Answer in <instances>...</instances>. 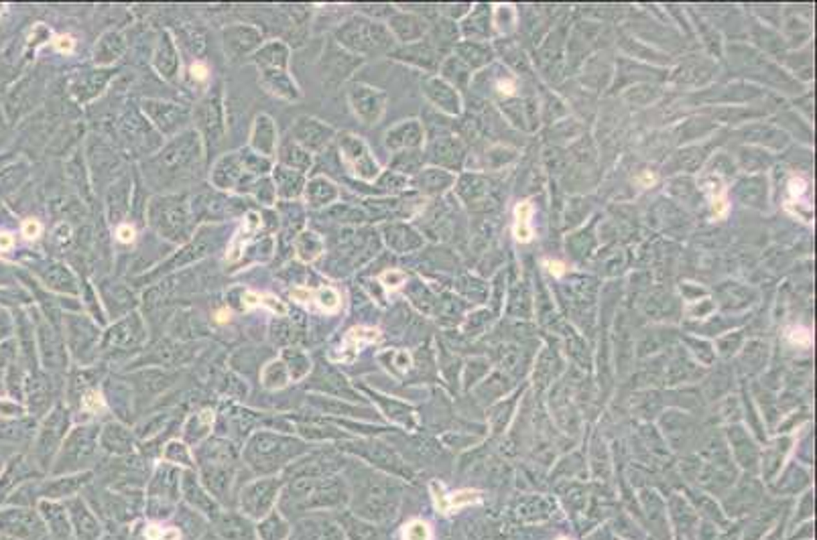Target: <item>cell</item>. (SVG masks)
<instances>
[{
    "label": "cell",
    "mask_w": 817,
    "mask_h": 540,
    "mask_svg": "<svg viewBox=\"0 0 817 540\" xmlns=\"http://www.w3.org/2000/svg\"><path fill=\"white\" fill-rule=\"evenodd\" d=\"M333 128L330 124L322 122L319 118H311V116H301L293 122L291 130H289V138L295 141L299 147L305 150L313 152H322L326 149L333 138Z\"/></svg>",
    "instance_id": "13"
},
{
    "label": "cell",
    "mask_w": 817,
    "mask_h": 540,
    "mask_svg": "<svg viewBox=\"0 0 817 540\" xmlns=\"http://www.w3.org/2000/svg\"><path fill=\"white\" fill-rule=\"evenodd\" d=\"M147 219L152 230L173 244H187L195 234V219L187 193L155 195L147 204Z\"/></svg>",
    "instance_id": "2"
},
{
    "label": "cell",
    "mask_w": 817,
    "mask_h": 540,
    "mask_svg": "<svg viewBox=\"0 0 817 540\" xmlns=\"http://www.w3.org/2000/svg\"><path fill=\"white\" fill-rule=\"evenodd\" d=\"M0 415H2V417H15V415H21V408L15 406V404H8V402L0 400Z\"/></svg>",
    "instance_id": "60"
},
{
    "label": "cell",
    "mask_w": 817,
    "mask_h": 540,
    "mask_svg": "<svg viewBox=\"0 0 817 540\" xmlns=\"http://www.w3.org/2000/svg\"><path fill=\"white\" fill-rule=\"evenodd\" d=\"M202 167L204 143L195 130H185L145 163V179L151 183V187L173 189L193 183L200 177Z\"/></svg>",
    "instance_id": "1"
},
{
    "label": "cell",
    "mask_w": 817,
    "mask_h": 540,
    "mask_svg": "<svg viewBox=\"0 0 817 540\" xmlns=\"http://www.w3.org/2000/svg\"><path fill=\"white\" fill-rule=\"evenodd\" d=\"M356 65H360V60H356L346 49L337 47L335 43H330L319 60V73H322L324 86H330V88L340 86L354 71Z\"/></svg>",
    "instance_id": "14"
},
{
    "label": "cell",
    "mask_w": 817,
    "mask_h": 540,
    "mask_svg": "<svg viewBox=\"0 0 817 540\" xmlns=\"http://www.w3.org/2000/svg\"><path fill=\"white\" fill-rule=\"evenodd\" d=\"M98 449V429L96 426H78L65 439L61 453V467L65 471L82 469L91 463Z\"/></svg>",
    "instance_id": "11"
},
{
    "label": "cell",
    "mask_w": 817,
    "mask_h": 540,
    "mask_svg": "<svg viewBox=\"0 0 817 540\" xmlns=\"http://www.w3.org/2000/svg\"><path fill=\"white\" fill-rule=\"evenodd\" d=\"M315 299L319 303V307H322L324 311H328V313H335V311L340 309V305H342L340 295L333 291L332 287H322V289L315 293Z\"/></svg>",
    "instance_id": "51"
},
{
    "label": "cell",
    "mask_w": 817,
    "mask_h": 540,
    "mask_svg": "<svg viewBox=\"0 0 817 540\" xmlns=\"http://www.w3.org/2000/svg\"><path fill=\"white\" fill-rule=\"evenodd\" d=\"M531 206L520 204L515 211V234L520 242L531 240Z\"/></svg>",
    "instance_id": "47"
},
{
    "label": "cell",
    "mask_w": 817,
    "mask_h": 540,
    "mask_svg": "<svg viewBox=\"0 0 817 540\" xmlns=\"http://www.w3.org/2000/svg\"><path fill=\"white\" fill-rule=\"evenodd\" d=\"M303 197L311 210H326L337 199V187L326 177H313L305 183Z\"/></svg>",
    "instance_id": "28"
},
{
    "label": "cell",
    "mask_w": 817,
    "mask_h": 540,
    "mask_svg": "<svg viewBox=\"0 0 817 540\" xmlns=\"http://www.w3.org/2000/svg\"><path fill=\"white\" fill-rule=\"evenodd\" d=\"M557 540H570V539H565V537H559V539H557Z\"/></svg>",
    "instance_id": "64"
},
{
    "label": "cell",
    "mask_w": 817,
    "mask_h": 540,
    "mask_svg": "<svg viewBox=\"0 0 817 540\" xmlns=\"http://www.w3.org/2000/svg\"><path fill=\"white\" fill-rule=\"evenodd\" d=\"M333 41L346 49L348 53L354 55H374L391 45V35L383 25L364 19V17H352L346 23H342L335 33Z\"/></svg>",
    "instance_id": "3"
},
{
    "label": "cell",
    "mask_w": 817,
    "mask_h": 540,
    "mask_svg": "<svg viewBox=\"0 0 817 540\" xmlns=\"http://www.w3.org/2000/svg\"><path fill=\"white\" fill-rule=\"evenodd\" d=\"M12 244H15V240H12V236H10V234H6V232H0V250H10V248H12Z\"/></svg>",
    "instance_id": "63"
},
{
    "label": "cell",
    "mask_w": 817,
    "mask_h": 540,
    "mask_svg": "<svg viewBox=\"0 0 817 540\" xmlns=\"http://www.w3.org/2000/svg\"><path fill=\"white\" fill-rule=\"evenodd\" d=\"M45 285L51 287L53 291L65 293V295H78L80 293L76 274L67 267H63V264H51V269H49L47 276H45Z\"/></svg>",
    "instance_id": "35"
},
{
    "label": "cell",
    "mask_w": 817,
    "mask_h": 540,
    "mask_svg": "<svg viewBox=\"0 0 817 540\" xmlns=\"http://www.w3.org/2000/svg\"><path fill=\"white\" fill-rule=\"evenodd\" d=\"M189 208H191V215L195 219V224L202 222H224L230 217H238L246 213V206L240 197H232L224 191L218 189H197L191 197H189Z\"/></svg>",
    "instance_id": "6"
},
{
    "label": "cell",
    "mask_w": 817,
    "mask_h": 540,
    "mask_svg": "<svg viewBox=\"0 0 817 540\" xmlns=\"http://www.w3.org/2000/svg\"><path fill=\"white\" fill-rule=\"evenodd\" d=\"M191 78L193 80H197V82H206L208 80V67L204 65V63H193L191 65Z\"/></svg>",
    "instance_id": "59"
},
{
    "label": "cell",
    "mask_w": 817,
    "mask_h": 540,
    "mask_svg": "<svg viewBox=\"0 0 817 540\" xmlns=\"http://www.w3.org/2000/svg\"><path fill=\"white\" fill-rule=\"evenodd\" d=\"M220 242H222V230L218 226H213V224L202 226L195 232V236H191V240L187 242V244H183V248L175 256H171L165 264H161V269L157 270V274L173 272V270L187 267L191 262H197V260L210 256V254H213V250L220 246Z\"/></svg>",
    "instance_id": "8"
},
{
    "label": "cell",
    "mask_w": 817,
    "mask_h": 540,
    "mask_svg": "<svg viewBox=\"0 0 817 540\" xmlns=\"http://www.w3.org/2000/svg\"><path fill=\"white\" fill-rule=\"evenodd\" d=\"M263 39H265L263 30L254 25L236 23L222 29L224 53L232 63H243L244 60L252 57L263 47Z\"/></svg>",
    "instance_id": "10"
},
{
    "label": "cell",
    "mask_w": 817,
    "mask_h": 540,
    "mask_svg": "<svg viewBox=\"0 0 817 540\" xmlns=\"http://www.w3.org/2000/svg\"><path fill=\"white\" fill-rule=\"evenodd\" d=\"M383 280H385V285H387V287H393L394 289V287H396V285L403 280V274H401V272H394L393 270V272H387V274L383 276Z\"/></svg>",
    "instance_id": "61"
},
{
    "label": "cell",
    "mask_w": 817,
    "mask_h": 540,
    "mask_svg": "<svg viewBox=\"0 0 817 540\" xmlns=\"http://www.w3.org/2000/svg\"><path fill=\"white\" fill-rule=\"evenodd\" d=\"M258 82L274 98H281L285 102H299L301 100V90H299L297 82L291 78L289 71H265V73H258Z\"/></svg>",
    "instance_id": "26"
},
{
    "label": "cell",
    "mask_w": 817,
    "mask_h": 540,
    "mask_svg": "<svg viewBox=\"0 0 817 540\" xmlns=\"http://www.w3.org/2000/svg\"><path fill=\"white\" fill-rule=\"evenodd\" d=\"M261 380H263V386L269 388V390H281V388H285L287 382H289V374H287V368H285L283 360H274L271 361V363H267V366L263 368Z\"/></svg>",
    "instance_id": "40"
},
{
    "label": "cell",
    "mask_w": 817,
    "mask_h": 540,
    "mask_svg": "<svg viewBox=\"0 0 817 540\" xmlns=\"http://www.w3.org/2000/svg\"><path fill=\"white\" fill-rule=\"evenodd\" d=\"M271 335L272 341L279 343V345H293L297 341V327L291 321L279 319V321L272 323Z\"/></svg>",
    "instance_id": "45"
},
{
    "label": "cell",
    "mask_w": 817,
    "mask_h": 540,
    "mask_svg": "<svg viewBox=\"0 0 817 540\" xmlns=\"http://www.w3.org/2000/svg\"><path fill=\"white\" fill-rule=\"evenodd\" d=\"M165 459L167 461H173V463H182V465H193V461H191V455H189V449H187V445L185 443H179V441H173V443H169L167 447H165Z\"/></svg>",
    "instance_id": "50"
},
{
    "label": "cell",
    "mask_w": 817,
    "mask_h": 540,
    "mask_svg": "<svg viewBox=\"0 0 817 540\" xmlns=\"http://www.w3.org/2000/svg\"><path fill=\"white\" fill-rule=\"evenodd\" d=\"M431 496H433L435 508L441 514H452V512L462 510L466 506L480 502V492H476V489H459L454 494H446L443 485L437 481L431 483Z\"/></svg>",
    "instance_id": "25"
},
{
    "label": "cell",
    "mask_w": 817,
    "mask_h": 540,
    "mask_svg": "<svg viewBox=\"0 0 817 540\" xmlns=\"http://www.w3.org/2000/svg\"><path fill=\"white\" fill-rule=\"evenodd\" d=\"M258 532H261V537L265 540H281L287 534V526H285V522L279 516H271V518H267L261 524Z\"/></svg>",
    "instance_id": "49"
},
{
    "label": "cell",
    "mask_w": 817,
    "mask_h": 540,
    "mask_svg": "<svg viewBox=\"0 0 817 540\" xmlns=\"http://www.w3.org/2000/svg\"><path fill=\"white\" fill-rule=\"evenodd\" d=\"M121 134L124 145L139 154H151V150L159 147V138L152 132L149 122L137 112H130L122 118Z\"/></svg>",
    "instance_id": "17"
},
{
    "label": "cell",
    "mask_w": 817,
    "mask_h": 540,
    "mask_svg": "<svg viewBox=\"0 0 817 540\" xmlns=\"http://www.w3.org/2000/svg\"><path fill=\"white\" fill-rule=\"evenodd\" d=\"M100 443L102 447L110 453H128L132 449V437L126 431V426H122L118 422H110L104 426L102 435H100Z\"/></svg>",
    "instance_id": "33"
},
{
    "label": "cell",
    "mask_w": 817,
    "mask_h": 540,
    "mask_svg": "<svg viewBox=\"0 0 817 540\" xmlns=\"http://www.w3.org/2000/svg\"><path fill=\"white\" fill-rule=\"evenodd\" d=\"M340 145V154L346 163V167L362 181H374V177L378 175V165L372 159L368 147L364 145V141H360L354 134H340L337 138Z\"/></svg>",
    "instance_id": "12"
},
{
    "label": "cell",
    "mask_w": 817,
    "mask_h": 540,
    "mask_svg": "<svg viewBox=\"0 0 817 540\" xmlns=\"http://www.w3.org/2000/svg\"><path fill=\"white\" fill-rule=\"evenodd\" d=\"M71 518L78 530V537L82 540H96L100 534V526L94 520L90 512L86 510V506L82 502H73L71 504Z\"/></svg>",
    "instance_id": "37"
},
{
    "label": "cell",
    "mask_w": 817,
    "mask_h": 540,
    "mask_svg": "<svg viewBox=\"0 0 817 540\" xmlns=\"http://www.w3.org/2000/svg\"><path fill=\"white\" fill-rule=\"evenodd\" d=\"M116 240L122 244H130L134 240V228L130 224H118L116 228Z\"/></svg>",
    "instance_id": "57"
},
{
    "label": "cell",
    "mask_w": 817,
    "mask_h": 540,
    "mask_svg": "<svg viewBox=\"0 0 817 540\" xmlns=\"http://www.w3.org/2000/svg\"><path fill=\"white\" fill-rule=\"evenodd\" d=\"M293 248H295V254L301 262H313L324 254L326 244L317 232L305 230V232H299L297 238L293 240Z\"/></svg>",
    "instance_id": "34"
},
{
    "label": "cell",
    "mask_w": 817,
    "mask_h": 540,
    "mask_svg": "<svg viewBox=\"0 0 817 540\" xmlns=\"http://www.w3.org/2000/svg\"><path fill=\"white\" fill-rule=\"evenodd\" d=\"M124 49H126V41H124L122 33H118V30H108V33H104V35L98 39V43H96L94 61H96V65H100V67H108V65H112L116 60H121Z\"/></svg>",
    "instance_id": "29"
},
{
    "label": "cell",
    "mask_w": 817,
    "mask_h": 540,
    "mask_svg": "<svg viewBox=\"0 0 817 540\" xmlns=\"http://www.w3.org/2000/svg\"><path fill=\"white\" fill-rule=\"evenodd\" d=\"M248 195H254V199H256L258 204L272 206L274 199H276V191H274V185H272L271 177L267 175V177H261V179L254 181L252 187H250V191H248Z\"/></svg>",
    "instance_id": "44"
},
{
    "label": "cell",
    "mask_w": 817,
    "mask_h": 540,
    "mask_svg": "<svg viewBox=\"0 0 817 540\" xmlns=\"http://www.w3.org/2000/svg\"><path fill=\"white\" fill-rule=\"evenodd\" d=\"M261 177H250L244 171L243 154L240 150L236 152H226L222 154L216 163H213L212 171H210V181H212L213 189L218 191H238V193H246L250 191L252 183Z\"/></svg>",
    "instance_id": "9"
},
{
    "label": "cell",
    "mask_w": 817,
    "mask_h": 540,
    "mask_svg": "<svg viewBox=\"0 0 817 540\" xmlns=\"http://www.w3.org/2000/svg\"><path fill=\"white\" fill-rule=\"evenodd\" d=\"M23 236H25L27 240L39 238V236H41V224H39L37 219H27V222L23 224Z\"/></svg>",
    "instance_id": "56"
},
{
    "label": "cell",
    "mask_w": 817,
    "mask_h": 540,
    "mask_svg": "<svg viewBox=\"0 0 817 540\" xmlns=\"http://www.w3.org/2000/svg\"><path fill=\"white\" fill-rule=\"evenodd\" d=\"M283 363H285L287 374H289V378L293 382L303 380L309 374V370H311V361L307 358V354L301 352V350H297V348H287L283 352Z\"/></svg>",
    "instance_id": "38"
},
{
    "label": "cell",
    "mask_w": 817,
    "mask_h": 540,
    "mask_svg": "<svg viewBox=\"0 0 817 540\" xmlns=\"http://www.w3.org/2000/svg\"><path fill=\"white\" fill-rule=\"evenodd\" d=\"M191 120L195 122V132L200 134L204 149L212 150L222 145L226 136V108L222 84L213 86L191 110Z\"/></svg>",
    "instance_id": "5"
},
{
    "label": "cell",
    "mask_w": 817,
    "mask_h": 540,
    "mask_svg": "<svg viewBox=\"0 0 817 540\" xmlns=\"http://www.w3.org/2000/svg\"><path fill=\"white\" fill-rule=\"evenodd\" d=\"M276 147H279L276 124H274V120L269 114H258L254 118V122H252V128H250V145H248V149L254 150L261 156L271 159L272 154L276 152Z\"/></svg>",
    "instance_id": "21"
},
{
    "label": "cell",
    "mask_w": 817,
    "mask_h": 540,
    "mask_svg": "<svg viewBox=\"0 0 817 540\" xmlns=\"http://www.w3.org/2000/svg\"><path fill=\"white\" fill-rule=\"evenodd\" d=\"M789 339L793 341V343H797V345H809L811 343V335H809V331L807 330H791V333H789Z\"/></svg>",
    "instance_id": "58"
},
{
    "label": "cell",
    "mask_w": 817,
    "mask_h": 540,
    "mask_svg": "<svg viewBox=\"0 0 817 540\" xmlns=\"http://www.w3.org/2000/svg\"><path fill=\"white\" fill-rule=\"evenodd\" d=\"M378 339V333L374 330H352L348 335H346V341H344V348H342V352H346V350H352V360H354V356L358 354V350H360V345L362 343H370V341H376Z\"/></svg>",
    "instance_id": "43"
},
{
    "label": "cell",
    "mask_w": 817,
    "mask_h": 540,
    "mask_svg": "<svg viewBox=\"0 0 817 540\" xmlns=\"http://www.w3.org/2000/svg\"><path fill=\"white\" fill-rule=\"evenodd\" d=\"M276 156H279V165H283L287 169H295L299 173H305L313 165V154L299 147L289 136L276 147Z\"/></svg>",
    "instance_id": "30"
},
{
    "label": "cell",
    "mask_w": 817,
    "mask_h": 540,
    "mask_svg": "<svg viewBox=\"0 0 817 540\" xmlns=\"http://www.w3.org/2000/svg\"><path fill=\"white\" fill-rule=\"evenodd\" d=\"M147 537H149V540H179L182 539V534H179V530H175V528H157V526H152V528H149L147 530Z\"/></svg>",
    "instance_id": "55"
},
{
    "label": "cell",
    "mask_w": 817,
    "mask_h": 540,
    "mask_svg": "<svg viewBox=\"0 0 817 540\" xmlns=\"http://www.w3.org/2000/svg\"><path fill=\"white\" fill-rule=\"evenodd\" d=\"M391 27L403 41H411V39H415L421 33L419 21L413 19V17H396V19H393Z\"/></svg>",
    "instance_id": "46"
},
{
    "label": "cell",
    "mask_w": 817,
    "mask_h": 540,
    "mask_svg": "<svg viewBox=\"0 0 817 540\" xmlns=\"http://www.w3.org/2000/svg\"><path fill=\"white\" fill-rule=\"evenodd\" d=\"M409 238H415V236H413L411 230H407V228H403V226L387 228V240H389V244H391L393 248H396V250H407Z\"/></svg>",
    "instance_id": "52"
},
{
    "label": "cell",
    "mask_w": 817,
    "mask_h": 540,
    "mask_svg": "<svg viewBox=\"0 0 817 540\" xmlns=\"http://www.w3.org/2000/svg\"><path fill=\"white\" fill-rule=\"evenodd\" d=\"M141 110L145 118L157 128L165 138H175L185 132V126L191 120V110L185 104L165 102V100H143Z\"/></svg>",
    "instance_id": "7"
},
{
    "label": "cell",
    "mask_w": 817,
    "mask_h": 540,
    "mask_svg": "<svg viewBox=\"0 0 817 540\" xmlns=\"http://www.w3.org/2000/svg\"><path fill=\"white\" fill-rule=\"evenodd\" d=\"M67 424H69V417H67V413L63 408H58L51 415V419L45 422L43 437H41V449L45 451V455H49L51 451L58 447L61 437L67 433Z\"/></svg>",
    "instance_id": "31"
},
{
    "label": "cell",
    "mask_w": 817,
    "mask_h": 540,
    "mask_svg": "<svg viewBox=\"0 0 817 540\" xmlns=\"http://www.w3.org/2000/svg\"><path fill=\"white\" fill-rule=\"evenodd\" d=\"M130 191H132V185H130L128 175H122L110 183V187L106 191V215H108L110 224H121L126 211L130 210V206H132Z\"/></svg>",
    "instance_id": "22"
},
{
    "label": "cell",
    "mask_w": 817,
    "mask_h": 540,
    "mask_svg": "<svg viewBox=\"0 0 817 540\" xmlns=\"http://www.w3.org/2000/svg\"><path fill=\"white\" fill-rule=\"evenodd\" d=\"M112 78L110 69H94V71H86L80 73L73 82H71V93L80 104L91 102L94 98H98L102 91L106 90L108 82Z\"/></svg>",
    "instance_id": "24"
},
{
    "label": "cell",
    "mask_w": 817,
    "mask_h": 540,
    "mask_svg": "<svg viewBox=\"0 0 817 540\" xmlns=\"http://www.w3.org/2000/svg\"><path fill=\"white\" fill-rule=\"evenodd\" d=\"M55 47H58L60 51H71V47H73V39H71V37H58V41H55Z\"/></svg>",
    "instance_id": "62"
},
{
    "label": "cell",
    "mask_w": 817,
    "mask_h": 540,
    "mask_svg": "<svg viewBox=\"0 0 817 540\" xmlns=\"http://www.w3.org/2000/svg\"><path fill=\"white\" fill-rule=\"evenodd\" d=\"M403 540H433V530L425 520H411L403 528Z\"/></svg>",
    "instance_id": "48"
},
{
    "label": "cell",
    "mask_w": 817,
    "mask_h": 540,
    "mask_svg": "<svg viewBox=\"0 0 817 540\" xmlns=\"http://www.w3.org/2000/svg\"><path fill=\"white\" fill-rule=\"evenodd\" d=\"M348 102L354 114L366 124H374L383 116L385 110V93L364 84H354L348 90Z\"/></svg>",
    "instance_id": "18"
},
{
    "label": "cell",
    "mask_w": 817,
    "mask_h": 540,
    "mask_svg": "<svg viewBox=\"0 0 817 540\" xmlns=\"http://www.w3.org/2000/svg\"><path fill=\"white\" fill-rule=\"evenodd\" d=\"M299 453H303V445L295 439L274 433H256L246 447V461L258 474H269L289 463Z\"/></svg>",
    "instance_id": "4"
},
{
    "label": "cell",
    "mask_w": 817,
    "mask_h": 540,
    "mask_svg": "<svg viewBox=\"0 0 817 540\" xmlns=\"http://www.w3.org/2000/svg\"><path fill=\"white\" fill-rule=\"evenodd\" d=\"M256 65L258 73L265 71H289V60L291 51L283 41H269L263 43V47L250 57Z\"/></svg>",
    "instance_id": "23"
},
{
    "label": "cell",
    "mask_w": 817,
    "mask_h": 540,
    "mask_svg": "<svg viewBox=\"0 0 817 540\" xmlns=\"http://www.w3.org/2000/svg\"><path fill=\"white\" fill-rule=\"evenodd\" d=\"M179 65H182V61H179V49H177V45H175L173 37L165 30V33L159 37L157 45H155V51H152V67L157 69V73H159L165 82L175 84L177 78H179Z\"/></svg>",
    "instance_id": "19"
},
{
    "label": "cell",
    "mask_w": 817,
    "mask_h": 540,
    "mask_svg": "<svg viewBox=\"0 0 817 540\" xmlns=\"http://www.w3.org/2000/svg\"><path fill=\"white\" fill-rule=\"evenodd\" d=\"M272 185L276 191V197H281L283 201H293L297 197L303 195L305 189V173H299L295 169H287L283 165H276L272 169Z\"/></svg>",
    "instance_id": "27"
},
{
    "label": "cell",
    "mask_w": 817,
    "mask_h": 540,
    "mask_svg": "<svg viewBox=\"0 0 817 540\" xmlns=\"http://www.w3.org/2000/svg\"><path fill=\"white\" fill-rule=\"evenodd\" d=\"M147 331L139 313H128L118 323H114L104 335V350H132L143 343Z\"/></svg>",
    "instance_id": "16"
},
{
    "label": "cell",
    "mask_w": 817,
    "mask_h": 540,
    "mask_svg": "<svg viewBox=\"0 0 817 540\" xmlns=\"http://www.w3.org/2000/svg\"><path fill=\"white\" fill-rule=\"evenodd\" d=\"M82 404H84V408H86V411H90V413H98V411H102V408H104L102 394H100L98 390H94V388H88V390L82 394Z\"/></svg>",
    "instance_id": "54"
},
{
    "label": "cell",
    "mask_w": 817,
    "mask_h": 540,
    "mask_svg": "<svg viewBox=\"0 0 817 540\" xmlns=\"http://www.w3.org/2000/svg\"><path fill=\"white\" fill-rule=\"evenodd\" d=\"M276 492H279V481L276 480H263L250 483L243 492V510L252 518L265 516L276 500Z\"/></svg>",
    "instance_id": "20"
},
{
    "label": "cell",
    "mask_w": 817,
    "mask_h": 540,
    "mask_svg": "<svg viewBox=\"0 0 817 540\" xmlns=\"http://www.w3.org/2000/svg\"><path fill=\"white\" fill-rule=\"evenodd\" d=\"M218 530L222 532V537L226 540H252L248 524L236 516H224L218 522Z\"/></svg>",
    "instance_id": "41"
},
{
    "label": "cell",
    "mask_w": 817,
    "mask_h": 540,
    "mask_svg": "<svg viewBox=\"0 0 817 540\" xmlns=\"http://www.w3.org/2000/svg\"><path fill=\"white\" fill-rule=\"evenodd\" d=\"M43 508L47 512V516H51V520L55 524L53 532L60 534L61 539H67L69 537V526H67V520H65V512L58 508V506H43Z\"/></svg>",
    "instance_id": "53"
},
{
    "label": "cell",
    "mask_w": 817,
    "mask_h": 540,
    "mask_svg": "<svg viewBox=\"0 0 817 540\" xmlns=\"http://www.w3.org/2000/svg\"><path fill=\"white\" fill-rule=\"evenodd\" d=\"M65 335L71 352L80 360H86L100 339V330L86 315H65Z\"/></svg>",
    "instance_id": "15"
},
{
    "label": "cell",
    "mask_w": 817,
    "mask_h": 540,
    "mask_svg": "<svg viewBox=\"0 0 817 540\" xmlns=\"http://www.w3.org/2000/svg\"><path fill=\"white\" fill-rule=\"evenodd\" d=\"M183 494L187 496V500L191 502V504H195L197 508H202V510L206 512H213L216 510V506H213V502L202 492V487L197 485V481L193 480V476L191 474H187L185 478H183Z\"/></svg>",
    "instance_id": "42"
},
{
    "label": "cell",
    "mask_w": 817,
    "mask_h": 540,
    "mask_svg": "<svg viewBox=\"0 0 817 540\" xmlns=\"http://www.w3.org/2000/svg\"><path fill=\"white\" fill-rule=\"evenodd\" d=\"M212 411H200V413H195V415L189 419V422L185 424V439H187L189 443H200L204 437H208V433H210V429H212Z\"/></svg>",
    "instance_id": "39"
},
{
    "label": "cell",
    "mask_w": 817,
    "mask_h": 540,
    "mask_svg": "<svg viewBox=\"0 0 817 540\" xmlns=\"http://www.w3.org/2000/svg\"><path fill=\"white\" fill-rule=\"evenodd\" d=\"M419 143H421V128L417 122H403L387 134V147L393 150L409 149Z\"/></svg>",
    "instance_id": "32"
},
{
    "label": "cell",
    "mask_w": 817,
    "mask_h": 540,
    "mask_svg": "<svg viewBox=\"0 0 817 540\" xmlns=\"http://www.w3.org/2000/svg\"><path fill=\"white\" fill-rule=\"evenodd\" d=\"M177 487H179L177 471L165 465V467H161V469L157 471V476H155V481H152L151 485V496L155 500H157V498L175 500Z\"/></svg>",
    "instance_id": "36"
}]
</instances>
